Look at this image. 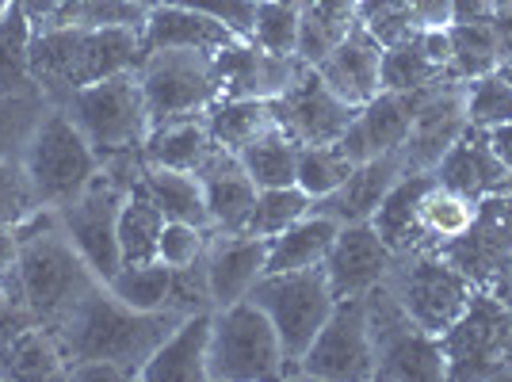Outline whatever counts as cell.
<instances>
[{
    "label": "cell",
    "instance_id": "obj_1",
    "mask_svg": "<svg viewBox=\"0 0 512 382\" xmlns=\"http://www.w3.org/2000/svg\"><path fill=\"white\" fill-rule=\"evenodd\" d=\"M176 321L180 318L169 310H130L104 283H96L58 325H50V333L62 348L65 367L81 360H107L119 363L127 379H138L157 344L176 329Z\"/></svg>",
    "mask_w": 512,
    "mask_h": 382
},
{
    "label": "cell",
    "instance_id": "obj_2",
    "mask_svg": "<svg viewBox=\"0 0 512 382\" xmlns=\"http://www.w3.org/2000/svg\"><path fill=\"white\" fill-rule=\"evenodd\" d=\"M146 62L142 27H35L31 77L46 100H65L73 88Z\"/></svg>",
    "mask_w": 512,
    "mask_h": 382
},
{
    "label": "cell",
    "instance_id": "obj_3",
    "mask_svg": "<svg viewBox=\"0 0 512 382\" xmlns=\"http://www.w3.org/2000/svg\"><path fill=\"white\" fill-rule=\"evenodd\" d=\"M58 104L65 107V115L88 138V146L96 149L100 165L115 161V157H127V153H138L146 146L150 111H146L138 69H123V73H111L96 85L73 88Z\"/></svg>",
    "mask_w": 512,
    "mask_h": 382
},
{
    "label": "cell",
    "instance_id": "obj_4",
    "mask_svg": "<svg viewBox=\"0 0 512 382\" xmlns=\"http://www.w3.org/2000/svg\"><path fill=\"white\" fill-rule=\"evenodd\" d=\"M23 176L31 184V195L39 207L62 211L81 191L100 176V157L88 146V138L77 123L65 115L62 104H50L39 119L35 134L23 146Z\"/></svg>",
    "mask_w": 512,
    "mask_h": 382
},
{
    "label": "cell",
    "instance_id": "obj_5",
    "mask_svg": "<svg viewBox=\"0 0 512 382\" xmlns=\"http://www.w3.org/2000/svg\"><path fill=\"white\" fill-rule=\"evenodd\" d=\"M16 272H20L23 306L46 329L58 325L100 283L92 276V268L81 260V253L73 249V241L65 237L62 226H54L46 234L23 237Z\"/></svg>",
    "mask_w": 512,
    "mask_h": 382
},
{
    "label": "cell",
    "instance_id": "obj_6",
    "mask_svg": "<svg viewBox=\"0 0 512 382\" xmlns=\"http://www.w3.org/2000/svg\"><path fill=\"white\" fill-rule=\"evenodd\" d=\"M367 329L375 344V379L398 382H436L448 379V352L444 340L425 333L417 321L406 314L390 283H375L367 295Z\"/></svg>",
    "mask_w": 512,
    "mask_h": 382
},
{
    "label": "cell",
    "instance_id": "obj_7",
    "mask_svg": "<svg viewBox=\"0 0 512 382\" xmlns=\"http://www.w3.org/2000/svg\"><path fill=\"white\" fill-rule=\"evenodd\" d=\"M207 379H283V344H279V333L253 298H241L234 306L214 310L211 348H207Z\"/></svg>",
    "mask_w": 512,
    "mask_h": 382
},
{
    "label": "cell",
    "instance_id": "obj_8",
    "mask_svg": "<svg viewBox=\"0 0 512 382\" xmlns=\"http://www.w3.org/2000/svg\"><path fill=\"white\" fill-rule=\"evenodd\" d=\"M218 50H150L138 65V81L150 111V127L207 115V107L222 96Z\"/></svg>",
    "mask_w": 512,
    "mask_h": 382
},
{
    "label": "cell",
    "instance_id": "obj_9",
    "mask_svg": "<svg viewBox=\"0 0 512 382\" xmlns=\"http://www.w3.org/2000/svg\"><path fill=\"white\" fill-rule=\"evenodd\" d=\"M249 298L276 325L283 360H302V352L314 344L321 325L329 321L333 306H337V295H333L321 264L299 268V272H264Z\"/></svg>",
    "mask_w": 512,
    "mask_h": 382
},
{
    "label": "cell",
    "instance_id": "obj_10",
    "mask_svg": "<svg viewBox=\"0 0 512 382\" xmlns=\"http://www.w3.org/2000/svg\"><path fill=\"white\" fill-rule=\"evenodd\" d=\"M127 191L115 176H107L100 169V176L88 184L69 207L58 211L62 218L65 237L73 241V249L81 253L92 276L107 283L123 268V253H119V207L127 199Z\"/></svg>",
    "mask_w": 512,
    "mask_h": 382
},
{
    "label": "cell",
    "instance_id": "obj_11",
    "mask_svg": "<svg viewBox=\"0 0 512 382\" xmlns=\"http://www.w3.org/2000/svg\"><path fill=\"white\" fill-rule=\"evenodd\" d=\"M299 367L302 379H375V344H371V329H367V302H363V295L337 298L329 321L321 325L314 344L302 352Z\"/></svg>",
    "mask_w": 512,
    "mask_h": 382
},
{
    "label": "cell",
    "instance_id": "obj_12",
    "mask_svg": "<svg viewBox=\"0 0 512 382\" xmlns=\"http://www.w3.org/2000/svg\"><path fill=\"white\" fill-rule=\"evenodd\" d=\"M268 107H272L276 127L287 130L299 146H333V142H341L348 123L360 111V107L344 104L341 96L321 81V73L314 65H306L276 100H268Z\"/></svg>",
    "mask_w": 512,
    "mask_h": 382
},
{
    "label": "cell",
    "instance_id": "obj_13",
    "mask_svg": "<svg viewBox=\"0 0 512 382\" xmlns=\"http://www.w3.org/2000/svg\"><path fill=\"white\" fill-rule=\"evenodd\" d=\"M394 295H398V302L406 306V314L425 333L444 337L451 325L467 314L470 279L451 260L425 256V260H413L406 272L398 276Z\"/></svg>",
    "mask_w": 512,
    "mask_h": 382
},
{
    "label": "cell",
    "instance_id": "obj_14",
    "mask_svg": "<svg viewBox=\"0 0 512 382\" xmlns=\"http://www.w3.org/2000/svg\"><path fill=\"white\" fill-rule=\"evenodd\" d=\"M467 130V81L459 77H444L436 85L417 92V107H413V130H409L402 157H406V172L436 169V161L451 149V142Z\"/></svg>",
    "mask_w": 512,
    "mask_h": 382
},
{
    "label": "cell",
    "instance_id": "obj_15",
    "mask_svg": "<svg viewBox=\"0 0 512 382\" xmlns=\"http://www.w3.org/2000/svg\"><path fill=\"white\" fill-rule=\"evenodd\" d=\"M325 276L337 298H356L367 295L375 283L390 279L394 268V249L383 237L375 234L371 222H348L337 230V241L325 256Z\"/></svg>",
    "mask_w": 512,
    "mask_h": 382
},
{
    "label": "cell",
    "instance_id": "obj_16",
    "mask_svg": "<svg viewBox=\"0 0 512 382\" xmlns=\"http://www.w3.org/2000/svg\"><path fill=\"white\" fill-rule=\"evenodd\" d=\"M264 264H268V237L214 230L207 237V253H203V272H207L214 310L249 298L256 279L264 276Z\"/></svg>",
    "mask_w": 512,
    "mask_h": 382
},
{
    "label": "cell",
    "instance_id": "obj_17",
    "mask_svg": "<svg viewBox=\"0 0 512 382\" xmlns=\"http://www.w3.org/2000/svg\"><path fill=\"white\" fill-rule=\"evenodd\" d=\"M512 256V199L509 195H482L474 222L448 241V260L463 276H490Z\"/></svg>",
    "mask_w": 512,
    "mask_h": 382
},
{
    "label": "cell",
    "instance_id": "obj_18",
    "mask_svg": "<svg viewBox=\"0 0 512 382\" xmlns=\"http://www.w3.org/2000/svg\"><path fill=\"white\" fill-rule=\"evenodd\" d=\"M413 107H417V92H379L356 111V119L348 123L344 138L337 146L356 161H371L394 149L406 146L409 130H413Z\"/></svg>",
    "mask_w": 512,
    "mask_h": 382
},
{
    "label": "cell",
    "instance_id": "obj_19",
    "mask_svg": "<svg viewBox=\"0 0 512 382\" xmlns=\"http://www.w3.org/2000/svg\"><path fill=\"white\" fill-rule=\"evenodd\" d=\"M214 62L222 77V96H253V100H276L306 69L299 54H268L245 39L218 50Z\"/></svg>",
    "mask_w": 512,
    "mask_h": 382
},
{
    "label": "cell",
    "instance_id": "obj_20",
    "mask_svg": "<svg viewBox=\"0 0 512 382\" xmlns=\"http://www.w3.org/2000/svg\"><path fill=\"white\" fill-rule=\"evenodd\" d=\"M195 176L203 184V199H207V211H211V230L245 234L260 188L253 184V176L245 172L241 157L230 153V149L214 146L211 157L195 169Z\"/></svg>",
    "mask_w": 512,
    "mask_h": 382
},
{
    "label": "cell",
    "instance_id": "obj_21",
    "mask_svg": "<svg viewBox=\"0 0 512 382\" xmlns=\"http://www.w3.org/2000/svg\"><path fill=\"white\" fill-rule=\"evenodd\" d=\"M314 69L321 73V81L352 107H363L371 96L383 92V77H379V69H383V46L367 35L363 23H356L348 31V39L333 46Z\"/></svg>",
    "mask_w": 512,
    "mask_h": 382
},
{
    "label": "cell",
    "instance_id": "obj_22",
    "mask_svg": "<svg viewBox=\"0 0 512 382\" xmlns=\"http://www.w3.org/2000/svg\"><path fill=\"white\" fill-rule=\"evenodd\" d=\"M436 184L459 191L467 199H482V195H493L501 191L512 180V172L501 165V157L493 153L490 134L478 127H467L451 149L436 161Z\"/></svg>",
    "mask_w": 512,
    "mask_h": 382
},
{
    "label": "cell",
    "instance_id": "obj_23",
    "mask_svg": "<svg viewBox=\"0 0 512 382\" xmlns=\"http://www.w3.org/2000/svg\"><path fill=\"white\" fill-rule=\"evenodd\" d=\"M402 172H406L402 149L383 153V157H371V161H363V165H356V169L348 172V180L337 191L314 199V211L329 214L341 226H348V222H371V214L379 211L383 195L394 188V180Z\"/></svg>",
    "mask_w": 512,
    "mask_h": 382
},
{
    "label": "cell",
    "instance_id": "obj_24",
    "mask_svg": "<svg viewBox=\"0 0 512 382\" xmlns=\"http://www.w3.org/2000/svg\"><path fill=\"white\" fill-rule=\"evenodd\" d=\"M214 310H199L176 321L169 337L157 344L142 375L146 382H203L207 379V348H211Z\"/></svg>",
    "mask_w": 512,
    "mask_h": 382
},
{
    "label": "cell",
    "instance_id": "obj_25",
    "mask_svg": "<svg viewBox=\"0 0 512 382\" xmlns=\"http://www.w3.org/2000/svg\"><path fill=\"white\" fill-rule=\"evenodd\" d=\"M142 43L146 54L150 50H226V46L241 43L230 27L199 16L184 4H153L142 23Z\"/></svg>",
    "mask_w": 512,
    "mask_h": 382
},
{
    "label": "cell",
    "instance_id": "obj_26",
    "mask_svg": "<svg viewBox=\"0 0 512 382\" xmlns=\"http://www.w3.org/2000/svg\"><path fill=\"white\" fill-rule=\"evenodd\" d=\"M432 184H436V172L432 169L402 172L394 180V188L383 195L379 211L371 214L375 234L394 249V256L409 253L417 245V234H421V203H425V195L432 191Z\"/></svg>",
    "mask_w": 512,
    "mask_h": 382
},
{
    "label": "cell",
    "instance_id": "obj_27",
    "mask_svg": "<svg viewBox=\"0 0 512 382\" xmlns=\"http://www.w3.org/2000/svg\"><path fill=\"white\" fill-rule=\"evenodd\" d=\"M440 340H448V344H444L448 367L459 360V363H467V367H459V375H478V367H482V363H493V356L501 352L505 318H501L497 306L470 298L467 314L455 321Z\"/></svg>",
    "mask_w": 512,
    "mask_h": 382
},
{
    "label": "cell",
    "instance_id": "obj_28",
    "mask_svg": "<svg viewBox=\"0 0 512 382\" xmlns=\"http://www.w3.org/2000/svg\"><path fill=\"white\" fill-rule=\"evenodd\" d=\"M341 222H333L329 214L310 211L299 218L295 226H287L283 234L268 237V264L264 272H299V268H314L325 264V256L337 241Z\"/></svg>",
    "mask_w": 512,
    "mask_h": 382
},
{
    "label": "cell",
    "instance_id": "obj_29",
    "mask_svg": "<svg viewBox=\"0 0 512 382\" xmlns=\"http://www.w3.org/2000/svg\"><path fill=\"white\" fill-rule=\"evenodd\" d=\"M214 149V138L207 130V115H192V119H172L161 127H150L142 157L146 165L176 172H195Z\"/></svg>",
    "mask_w": 512,
    "mask_h": 382
},
{
    "label": "cell",
    "instance_id": "obj_30",
    "mask_svg": "<svg viewBox=\"0 0 512 382\" xmlns=\"http://www.w3.org/2000/svg\"><path fill=\"white\" fill-rule=\"evenodd\" d=\"M360 23V0H314L299 12V58L318 65Z\"/></svg>",
    "mask_w": 512,
    "mask_h": 382
},
{
    "label": "cell",
    "instance_id": "obj_31",
    "mask_svg": "<svg viewBox=\"0 0 512 382\" xmlns=\"http://www.w3.org/2000/svg\"><path fill=\"white\" fill-rule=\"evenodd\" d=\"M142 188L169 222H192L199 230H211V211L203 199V184L195 172H176V169H157L146 165L142 172Z\"/></svg>",
    "mask_w": 512,
    "mask_h": 382
},
{
    "label": "cell",
    "instance_id": "obj_32",
    "mask_svg": "<svg viewBox=\"0 0 512 382\" xmlns=\"http://www.w3.org/2000/svg\"><path fill=\"white\" fill-rule=\"evenodd\" d=\"M272 123L276 119H272L268 100H253V96H218L207 107V130H211L214 146L230 149V153H241Z\"/></svg>",
    "mask_w": 512,
    "mask_h": 382
},
{
    "label": "cell",
    "instance_id": "obj_33",
    "mask_svg": "<svg viewBox=\"0 0 512 382\" xmlns=\"http://www.w3.org/2000/svg\"><path fill=\"white\" fill-rule=\"evenodd\" d=\"M65 375V356L46 325H27L0 352V379H58Z\"/></svg>",
    "mask_w": 512,
    "mask_h": 382
},
{
    "label": "cell",
    "instance_id": "obj_34",
    "mask_svg": "<svg viewBox=\"0 0 512 382\" xmlns=\"http://www.w3.org/2000/svg\"><path fill=\"white\" fill-rule=\"evenodd\" d=\"M448 39H451V77H459V81H474V77L497 73L501 62H505L501 35H497V23L493 20L451 23Z\"/></svg>",
    "mask_w": 512,
    "mask_h": 382
},
{
    "label": "cell",
    "instance_id": "obj_35",
    "mask_svg": "<svg viewBox=\"0 0 512 382\" xmlns=\"http://www.w3.org/2000/svg\"><path fill=\"white\" fill-rule=\"evenodd\" d=\"M161 226H165V214L153 203L142 180L127 191L123 207H119V253H123V264H146V260H157V237H161Z\"/></svg>",
    "mask_w": 512,
    "mask_h": 382
},
{
    "label": "cell",
    "instance_id": "obj_36",
    "mask_svg": "<svg viewBox=\"0 0 512 382\" xmlns=\"http://www.w3.org/2000/svg\"><path fill=\"white\" fill-rule=\"evenodd\" d=\"M245 172L253 176L256 188H287L295 184V172H299V142L279 130L276 123L264 130L260 138H253L249 146L237 153Z\"/></svg>",
    "mask_w": 512,
    "mask_h": 382
},
{
    "label": "cell",
    "instance_id": "obj_37",
    "mask_svg": "<svg viewBox=\"0 0 512 382\" xmlns=\"http://www.w3.org/2000/svg\"><path fill=\"white\" fill-rule=\"evenodd\" d=\"M31 35H35V23L16 4H8V12L0 16V96L39 92L31 77Z\"/></svg>",
    "mask_w": 512,
    "mask_h": 382
},
{
    "label": "cell",
    "instance_id": "obj_38",
    "mask_svg": "<svg viewBox=\"0 0 512 382\" xmlns=\"http://www.w3.org/2000/svg\"><path fill=\"white\" fill-rule=\"evenodd\" d=\"M379 77H383L386 92H421V88L444 81L448 69H440V65L428 58L425 39L417 31V35H409L402 43L383 46V69H379Z\"/></svg>",
    "mask_w": 512,
    "mask_h": 382
},
{
    "label": "cell",
    "instance_id": "obj_39",
    "mask_svg": "<svg viewBox=\"0 0 512 382\" xmlns=\"http://www.w3.org/2000/svg\"><path fill=\"white\" fill-rule=\"evenodd\" d=\"M119 302H127L130 310H165L172 287V268L161 260H146V264H123L115 276L104 283Z\"/></svg>",
    "mask_w": 512,
    "mask_h": 382
},
{
    "label": "cell",
    "instance_id": "obj_40",
    "mask_svg": "<svg viewBox=\"0 0 512 382\" xmlns=\"http://www.w3.org/2000/svg\"><path fill=\"white\" fill-rule=\"evenodd\" d=\"M314 211V199L299 188V184H287V188H260L256 191L253 214H249V226L245 234L253 237H276L287 226H295L299 218Z\"/></svg>",
    "mask_w": 512,
    "mask_h": 382
},
{
    "label": "cell",
    "instance_id": "obj_41",
    "mask_svg": "<svg viewBox=\"0 0 512 382\" xmlns=\"http://www.w3.org/2000/svg\"><path fill=\"white\" fill-rule=\"evenodd\" d=\"M146 12L134 0H62L43 27H142Z\"/></svg>",
    "mask_w": 512,
    "mask_h": 382
},
{
    "label": "cell",
    "instance_id": "obj_42",
    "mask_svg": "<svg viewBox=\"0 0 512 382\" xmlns=\"http://www.w3.org/2000/svg\"><path fill=\"white\" fill-rule=\"evenodd\" d=\"M43 92H12V96H0V161H20L27 138L35 134L39 119L46 115Z\"/></svg>",
    "mask_w": 512,
    "mask_h": 382
},
{
    "label": "cell",
    "instance_id": "obj_43",
    "mask_svg": "<svg viewBox=\"0 0 512 382\" xmlns=\"http://www.w3.org/2000/svg\"><path fill=\"white\" fill-rule=\"evenodd\" d=\"M352 169H356V161H352L337 142H333V146H299L295 184H299L310 199H321V195L341 188Z\"/></svg>",
    "mask_w": 512,
    "mask_h": 382
},
{
    "label": "cell",
    "instance_id": "obj_44",
    "mask_svg": "<svg viewBox=\"0 0 512 382\" xmlns=\"http://www.w3.org/2000/svg\"><path fill=\"white\" fill-rule=\"evenodd\" d=\"M474 211H478V199H467L444 184H432V191L421 203V234H432L436 241H451L474 222Z\"/></svg>",
    "mask_w": 512,
    "mask_h": 382
},
{
    "label": "cell",
    "instance_id": "obj_45",
    "mask_svg": "<svg viewBox=\"0 0 512 382\" xmlns=\"http://www.w3.org/2000/svg\"><path fill=\"white\" fill-rule=\"evenodd\" d=\"M512 119V85L497 73L467 81V127L493 130Z\"/></svg>",
    "mask_w": 512,
    "mask_h": 382
},
{
    "label": "cell",
    "instance_id": "obj_46",
    "mask_svg": "<svg viewBox=\"0 0 512 382\" xmlns=\"http://www.w3.org/2000/svg\"><path fill=\"white\" fill-rule=\"evenodd\" d=\"M249 43L268 54H299V12L279 0H256Z\"/></svg>",
    "mask_w": 512,
    "mask_h": 382
},
{
    "label": "cell",
    "instance_id": "obj_47",
    "mask_svg": "<svg viewBox=\"0 0 512 382\" xmlns=\"http://www.w3.org/2000/svg\"><path fill=\"white\" fill-rule=\"evenodd\" d=\"M360 23L379 46H394L409 35H417V31H425L413 20L406 0H360Z\"/></svg>",
    "mask_w": 512,
    "mask_h": 382
},
{
    "label": "cell",
    "instance_id": "obj_48",
    "mask_svg": "<svg viewBox=\"0 0 512 382\" xmlns=\"http://www.w3.org/2000/svg\"><path fill=\"white\" fill-rule=\"evenodd\" d=\"M207 237H211V230H199L192 222H169L165 218L161 237H157V260L169 264V268H192L207 253Z\"/></svg>",
    "mask_w": 512,
    "mask_h": 382
},
{
    "label": "cell",
    "instance_id": "obj_49",
    "mask_svg": "<svg viewBox=\"0 0 512 382\" xmlns=\"http://www.w3.org/2000/svg\"><path fill=\"white\" fill-rule=\"evenodd\" d=\"M165 310L176 314V318H188V314H199V310H214L203 260L192 264V268H172V287H169Z\"/></svg>",
    "mask_w": 512,
    "mask_h": 382
},
{
    "label": "cell",
    "instance_id": "obj_50",
    "mask_svg": "<svg viewBox=\"0 0 512 382\" xmlns=\"http://www.w3.org/2000/svg\"><path fill=\"white\" fill-rule=\"evenodd\" d=\"M35 195L23 176L20 161H0V226H16L20 218L35 211Z\"/></svg>",
    "mask_w": 512,
    "mask_h": 382
},
{
    "label": "cell",
    "instance_id": "obj_51",
    "mask_svg": "<svg viewBox=\"0 0 512 382\" xmlns=\"http://www.w3.org/2000/svg\"><path fill=\"white\" fill-rule=\"evenodd\" d=\"M169 4H184V8H192V12L207 16V20L230 27L237 39H245V43L253 35L256 0H169Z\"/></svg>",
    "mask_w": 512,
    "mask_h": 382
},
{
    "label": "cell",
    "instance_id": "obj_52",
    "mask_svg": "<svg viewBox=\"0 0 512 382\" xmlns=\"http://www.w3.org/2000/svg\"><path fill=\"white\" fill-rule=\"evenodd\" d=\"M65 379H85V382H123L127 371L119 363H107V360H81V363H69L65 367Z\"/></svg>",
    "mask_w": 512,
    "mask_h": 382
},
{
    "label": "cell",
    "instance_id": "obj_53",
    "mask_svg": "<svg viewBox=\"0 0 512 382\" xmlns=\"http://www.w3.org/2000/svg\"><path fill=\"white\" fill-rule=\"evenodd\" d=\"M27 325H39V321L31 318L23 306H16L12 298L0 291V352H4V348H8V340L16 337V333H23Z\"/></svg>",
    "mask_w": 512,
    "mask_h": 382
},
{
    "label": "cell",
    "instance_id": "obj_54",
    "mask_svg": "<svg viewBox=\"0 0 512 382\" xmlns=\"http://www.w3.org/2000/svg\"><path fill=\"white\" fill-rule=\"evenodd\" d=\"M421 27H451V0H406Z\"/></svg>",
    "mask_w": 512,
    "mask_h": 382
},
{
    "label": "cell",
    "instance_id": "obj_55",
    "mask_svg": "<svg viewBox=\"0 0 512 382\" xmlns=\"http://www.w3.org/2000/svg\"><path fill=\"white\" fill-rule=\"evenodd\" d=\"M493 0H451V23L493 20Z\"/></svg>",
    "mask_w": 512,
    "mask_h": 382
},
{
    "label": "cell",
    "instance_id": "obj_56",
    "mask_svg": "<svg viewBox=\"0 0 512 382\" xmlns=\"http://www.w3.org/2000/svg\"><path fill=\"white\" fill-rule=\"evenodd\" d=\"M12 4H16L23 16L35 23V27H43V23L58 12V4H62V0H12Z\"/></svg>",
    "mask_w": 512,
    "mask_h": 382
},
{
    "label": "cell",
    "instance_id": "obj_57",
    "mask_svg": "<svg viewBox=\"0 0 512 382\" xmlns=\"http://www.w3.org/2000/svg\"><path fill=\"white\" fill-rule=\"evenodd\" d=\"M486 134H490V146H493V153L501 157V165L512 172V119L509 123H501V127L486 130Z\"/></svg>",
    "mask_w": 512,
    "mask_h": 382
},
{
    "label": "cell",
    "instance_id": "obj_58",
    "mask_svg": "<svg viewBox=\"0 0 512 382\" xmlns=\"http://www.w3.org/2000/svg\"><path fill=\"white\" fill-rule=\"evenodd\" d=\"M501 77H505V81L512 85V54L505 58V62H501Z\"/></svg>",
    "mask_w": 512,
    "mask_h": 382
},
{
    "label": "cell",
    "instance_id": "obj_59",
    "mask_svg": "<svg viewBox=\"0 0 512 382\" xmlns=\"http://www.w3.org/2000/svg\"><path fill=\"white\" fill-rule=\"evenodd\" d=\"M279 4H287V8H295V12H302L306 4H314V0H279Z\"/></svg>",
    "mask_w": 512,
    "mask_h": 382
},
{
    "label": "cell",
    "instance_id": "obj_60",
    "mask_svg": "<svg viewBox=\"0 0 512 382\" xmlns=\"http://www.w3.org/2000/svg\"><path fill=\"white\" fill-rule=\"evenodd\" d=\"M134 4H142V8H153V4H161V0H134Z\"/></svg>",
    "mask_w": 512,
    "mask_h": 382
},
{
    "label": "cell",
    "instance_id": "obj_61",
    "mask_svg": "<svg viewBox=\"0 0 512 382\" xmlns=\"http://www.w3.org/2000/svg\"><path fill=\"white\" fill-rule=\"evenodd\" d=\"M8 4H12V0H0V16H4V12H8Z\"/></svg>",
    "mask_w": 512,
    "mask_h": 382
}]
</instances>
